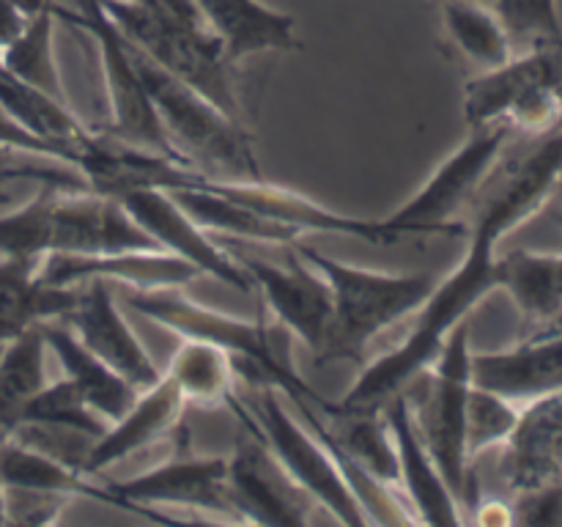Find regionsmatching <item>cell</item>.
<instances>
[{
	"instance_id": "1",
	"label": "cell",
	"mask_w": 562,
	"mask_h": 527,
	"mask_svg": "<svg viewBox=\"0 0 562 527\" xmlns=\"http://www.w3.org/2000/svg\"><path fill=\"white\" fill-rule=\"evenodd\" d=\"M562 184V126L543 135L536 152L488 198L472 225L464 258L448 278L437 280L431 296L415 313L409 335L393 351L362 368L349 393L338 399L344 410H382L404 393L417 373L442 351L448 335L467 322L472 307L499 289V239L536 217Z\"/></svg>"
},
{
	"instance_id": "2",
	"label": "cell",
	"mask_w": 562,
	"mask_h": 527,
	"mask_svg": "<svg viewBox=\"0 0 562 527\" xmlns=\"http://www.w3.org/2000/svg\"><path fill=\"white\" fill-rule=\"evenodd\" d=\"M126 305L143 318L162 327L173 329L181 338L209 340L228 351L236 362V373L247 379L250 388L280 390L291 401H311L327 410L333 401L322 399L300 373L294 371L289 346L291 333L278 327H269L267 322H250V318H236L231 313L214 311L190 300L181 291V285H162V289H130L126 291Z\"/></svg>"
},
{
	"instance_id": "3",
	"label": "cell",
	"mask_w": 562,
	"mask_h": 527,
	"mask_svg": "<svg viewBox=\"0 0 562 527\" xmlns=\"http://www.w3.org/2000/svg\"><path fill=\"white\" fill-rule=\"evenodd\" d=\"M294 250L313 264L333 289V333L318 366L360 362L368 346L384 329L420 311L437 285L431 272H379L338 261L305 242H294Z\"/></svg>"
},
{
	"instance_id": "4",
	"label": "cell",
	"mask_w": 562,
	"mask_h": 527,
	"mask_svg": "<svg viewBox=\"0 0 562 527\" xmlns=\"http://www.w3.org/2000/svg\"><path fill=\"white\" fill-rule=\"evenodd\" d=\"M472 393L470 324L461 322L445 340L437 360L417 373L404 390L412 421L437 461L439 472L459 497L461 508L470 505L472 464L467 459V404Z\"/></svg>"
},
{
	"instance_id": "5",
	"label": "cell",
	"mask_w": 562,
	"mask_h": 527,
	"mask_svg": "<svg viewBox=\"0 0 562 527\" xmlns=\"http://www.w3.org/2000/svg\"><path fill=\"white\" fill-rule=\"evenodd\" d=\"M132 55H135L140 80L165 132L176 143V148L190 159V165L195 168L209 165L217 170V176H228V179H261L256 148H252L250 132L245 130V121L231 119L212 99L170 77L135 47H132Z\"/></svg>"
},
{
	"instance_id": "6",
	"label": "cell",
	"mask_w": 562,
	"mask_h": 527,
	"mask_svg": "<svg viewBox=\"0 0 562 527\" xmlns=\"http://www.w3.org/2000/svg\"><path fill=\"white\" fill-rule=\"evenodd\" d=\"M99 3L137 53L146 55L170 77L212 99L231 119L245 121L236 66L231 64L223 44L209 27L165 20L132 0H99Z\"/></svg>"
},
{
	"instance_id": "7",
	"label": "cell",
	"mask_w": 562,
	"mask_h": 527,
	"mask_svg": "<svg viewBox=\"0 0 562 527\" xmlns=\"http://www.w3.org/2000/svg\"><path fill=\"white\" fill-rule=\"evenodd\" d=\"M470 130L508 124L514 132L549 135L562 126V38L530 44L508 64L464 82Z\"/></svg>"
},
{
	"instance_id": "8",
	"label": "cell",
	"mask_w": 562,
	"mask_h": 527,
	"mask_svg": "<svg viewBox=\"0 0 562 527\" xmlns=\"http://www.w3.org/2000/svg\"><path fill=\"white\" fill-rule=\"evenodd\" d=\"M55 16L86 31L93 38V44H97L110 110L108 132L104 135L124 143V146L143 148V152H151L159 154V157L190 165V159L170 141L157 110H154L151 97H148L146 86L140 80V71L135 66L132 44L115 27V22L110 20L102 3L99 0H77V11L60 9L55 3Z\"/></svg>"
},
{
	"instance_id": "9",
	"label": "cell",
	"mask_w": 562,
	"mask_h": 527,
	"mask_svg": "<svg viewBox=\"0 0 562 527\" xmlns=\"http://www.w3.org/2000/svg\"><path fill=\"white\" fill-rule=\"evenodd\" d=\"M252 390H256L258 399L250 406L236 399L231 412L239 415L241 423L263 439V445L272 450L278 464L316 500V505L327 508L340 525H368L360 503L355 500L351 489L346 486L329 450L324 448L322 439L311 431L305 421L300 423L285 410L280 390L267 388V384Z\"/></svg>"
},
{
	"instance_id": "10",
	"label": "cell",
	"mask_w": 562,
	"mask_h": 527,
	"mask_svg": "<svg viewBox=\"0 0 562 527\" xmlns=\"http://www.w3.org/2000/svg\"><path fill=\"white\" fill-rule=\"evenodd\" d=\"M514 137L508 124L477 126L464 143L434 170L426 184L393 214L382 217V225L395 242L406 236L426 234H461V223L456 217L470 203V198L481 190L483 181L503 159L505 146Z\"/></svg>"
},
{
	"instance_id": "11",
	"label": "cell",
	"mask_w": 562,
	"mask_h": 527,
	"mask_svg": "<svg viewBox=\"0 0 562 527\" xmlns=\"http://www.w3.org/2000/svg\"><path fill=\"white\" fill-rule=\"evenodd\" d=\"M113 198H119L121 206L151 236L159 250L181 258L190 267H195L198 272L212 274V278H217L228 289H236L239 294H250L252 280L239 264V258L234 253L223 250L212 239V234L201 228L168 190L132 187V190L115 192Z\"/></svg>"
},
{
	"instance_id": "12",
	"label": "cell",
	"mask_w": 562,
	"mask_h": 527,
	"mask_svg": "<svg viewBox=\"0 0 562 527\" xmlns=\"http://www.w3.org/2000/svg\"><path fill=\"white\" fill-rule=\"evenodd\" d=\"M236 258L250 274L252 289L261 291L263 302L272 307L280 327L289 329L291 338H300L316 355V362L322 360L333 333V289L327 278L296 250L289 253L285 267L245 253H236Z\"/></svg>"
},
{
	"instance_id": "13",
	"label": "cell",
	"mask_w": 562,
	"mask_h": 527,
	"mask_svg": "<svg viewBox=\"0 0 562 527\" xmlns=\"http://www.w3.org/2000/svg\"><path fill=\"white\" fill-rule=\"evenodd\" d=\"M228 494L236 522L269 527H305L316 508L256 431L228 456Z\"/></svg>"
},
{
	"instance_id": "14",
	"label": "cell",
	"mask_w": 562,
	"mask_h": 527,
	"mask_svg": "<svg viewBox=\"0 0 562 527\" xmlns=\"http://www.w3.org/2000/svg\"><path fill=\"white\" fill-rule=\"evenodd\" d=\"M108 486L115 497V508L173 505L236 519L228 494V456H176L130 481H113Z\"/></svg>"
},
{
	"instance_id": "15",
	"label": "cell",
	"mask_w": 562,
	"mask_h": 527,
	"mask_svg": "<svg viewBox=\"0 0 562 527\" xmlns=\"http://www.w3.org/2000/svg\"><path fill=\"white\" fill-rule=\"evenodd\" d=\"M80 285V302L60 322L69 324L77 338L99 360L108 362L119 377H124L137 393L154 388L162 379V373L154 366L151 355L140 344V338L126 324L124 313L115 305V296L110 291L108 280H88V283Z\"/></svg>"
},
{
	"instance_id": "16",
	"label": "cell",
	"mask_w": 562,
	"mask_h": 527,
	"mask_svg": "<svg viewBox=\"0 0 562 527\" xmlns=\"http://www.w3.org/2000/svg\"><path fill=\"white\" fill-rule=\"evenodd\" d=\"M472 382L519 406L562 393V335H532L505 351H472Z\"/></svg>"
},
{
	"instance_id": "17",
	"label": "cell",
	"mask_w": 562,
	"mask_h": 527,
	"mask_svg": "<svg viewBox=\"0 0 562 527\" xmlns=\"http://www.w3.org/2000/svg\"><path fill=\"white\" fill-rule=\"evenodd\" d=\"M198 274L181 258L165 250H124V253H49L42 261V278L49 285H80L88 280L130 285V289H162L184 285Z\"/></svg>"
},
{
	"instance_id": "18",
	"label": "cell",
	"mask_w": 562,
	"mask_h": 527,
	"mask_svg": "<svg viewBox=\"0 0 562 527\" xmlns=\"http://www.w3.org/2000/svg\"><path fill=\"white\" fill-rule=\"evenodd\" d=\"M398 453V486L415 505V519L423 525H461V503L428 453L404 393L382 406Z\"/></svg>"
},
{
	"instance_id": "19",
	"label": "cell",
	"mask_w": 562,
	"mask_h": 527,
	"mask_svg": "<svg viewBox=\"0 0 562 527\" xmlns=\"http://www.w3.org/2000/svg\"><path fill=\"white\" fill-rule=\"evenodd\" d=\"M499 478L508 494L562 478V393L521 406L519 423L503 445Z\"/></svg>"
},
{
	"instance_id": "20",
	"label": "cell",
	"mask_w": 562,
	"mask_h": 527,
	"mask_svg": "<svg viewBox=\"0 0 562 527\" xmlns=\"http://www.w3.org/2000/svg\"><path fill=\"white\" fill-rule=\"evenodd\" d=\"M184 406L176 384L162 373L154 388L137 393V399L119 421L110 423L104 434L88 442L80 459V470L88 475H102L115 461L159 442L165 434H173V428L179 426Z\"/></svg>"
},
{
	"instance_id": "21",
	"label": "cell",
	"mask_w": 562,
	"mask_h": 527,
	"mask_svg": "<svg viewBox=\"0 0 562 527\" xmlns=\"http://www.w3.org/2000/svg\"><path fill=\"white\" fill-rule=\"evenodd\" d=\"M195 5L234 66L252 55L302 47L296 16L263 0H195Z\"/></svg>"
},
{
	"instance_id": "22",
	"label": "cell",
	"mask_w": 562,
	"mask_h": 527,
	"mask_svg": "<svg viewBox=\"0 0 562 527\" xmlns=\"http://www.w3.org/2000/svg\"><path fill=\"white\" fill-rule=\"evenodd\" d=\"M44 258L0 256V338L44 322H60L80 302L82 285H49L42 278Z\"/></svg>"
},
{
	"instance_id": "23",
	"label": "cell",
	"mask_w": 562,
	"mask_h": 527,
	"mask_svg": "<svg viewBox=\"0 0 562 527\" xmlns=\"http://www.w3.org/2000/svg\"><path fill=\"white\" fill-rule=\"evenodd\" d=\"M0 483L5 492L31 494V497H91L115 505L110 486L93 483V475L69 464L60 456L38 448L22 437L0 439Z\"/></svg>"
},
{
	"instance_id": "24",
	"label": "cell",
	"mask_w": 562,
	"mask_h": 527,
	"mask_svg": "<svg viewBox=\"0 0 562 527\" xmlns=\"http://www.w3.org/2000/svg\"><path fill=\"white\" fill-rule=\"evenodd\" d=\"M0 104L16 124L25 126L38 141L49 143L66 162L82 170V159H86L97 132L82 124L80 115L66 104V99L33 88L31 82L20 80L0 66Z\"/></svg>"
},
{
	"instance_id": "25",
	"label": "cell",
	"mask_w": 562,
	"mask_h": 527,
	"mask_svg": "<svg viewBox=\"0 0 562 527\" xmlns=\"http://www.w3.org/2000/svg\"><path fill=\"white\" fill-rule=\"evenodd\" d=\"M42 333L47 349L58 357L66 379L80 390L88 406L108 423L119 421L137 399V390L124 377H119L108 362L99 360L66 322H44Z\"/></svg>"
},
{
	"instance_id": "26",
	"label": "cell",
	"mask_w": 562,
	"mask_h": 527,
	"mask_svg": "<svg viewBox=\"0 0 562 527\" xmlns=\"http://www.w3.org/2000/svg\"><path fill=\"white\" fill-rule=\"evenodd\" d=\"M499 289L510 294L527 322L549 324L562 313L560 253L514 250L499 256Z\"/></svg>"
},
{
	"instance_id": "27",
	"label": "cell",
	"mask_w": 562,
	"mask_h": 527,
	"mask_svg": "<svg viewBox=\"0 0 562 527\" xmlns=\"http://www.w3.org/2000/svg\"><path fill=\"white\" fill-rule=\"evenodd\" d=\"M168 192L181 203V209H184L201 228L209 231V234H223L234 236V239L263 242V245L283 247H291L294 242L302 239L300 231L289 228V225L278 223V220L263 217V214L252 212V209L241 206V203L228 201V198L217 195V192L203 190V187L184 184Z\"/></svg>"
},
{
	"instance_id": "28",
	"label": "cell",
	"mask_w": 562,
	"mask_h": 527,
	"mask_svg": "<svg viewBox=\"0 0 562 527\" xmlns=\"http://www.w3.org/2000/svg\"><path fill=\"white\" fill-rule=\"evenodd\" d=\"M165 377L176 384L184 404L228 406L231 410L236 401L239 373H236L234 357L209 340H181Z\"/></svg>"
},
{
	"instance_id": "29",
	"label": "cell",
	"mask_w": 562,
	"mask_h": 527,
	"mask_svg": "<svg viewBox=\"0 0 562 527\" xmlns=\"http://www.w3.org/2000/svg\"><path fill=\"white\" fill-rule=\"evenodd\" d=\"M47 351L42 324L5 340L0 355V439L20 431L27 401L47 384Z\"/></svg>"
},
{
	"instance_id": "30",
	"label": "cell",
	"mask_w": 562,
	"mask_h": 527,
	"mask_svg": "<svg viewBox=\"0 0 562 527\" xmlns=\"http://www.w3.org/2000/svg\"><path fill=\"white\" fill-rule=\"evenodd\" d=\"M442 25L448 33V42L481 66V71L497 69L514 58V38L508 27L503 25L497 11L488 3L477 0H445L442 3Z\"/></svg>"
},
{
	"instance_id": "31",
	"label": "cell",
	"mask_w": 562,
	"mask_h": 527,
	"mask_svg": "<svg viewBox=\"0 0 562 527\" xmlns=\"http://www.w3.org/2000/svg\"><path fill=\"white\" fill-rule=\"evenodd\" d=\"M38 190L82 192L91 181L77 165L38 154L0 148V209H14Z\"/></svg>"
},
{
	"instance_id": "32",
	"label": "cell",
	"mask_w": 562,
	"mask_h": 527,
	"mask_svg": "<svg viewBox=\"0 0 562 527\" xmlns=\"http://www.w3.org/2000/svg\"><path fill=\"white\" fill-rule=\"evenodd\" d=\"M55 5L31 14L27 25L20 36L0 49V66L9 69L20 80L31 82L33 88L66 99L64 80H60V66L55 58Z\"/></svg>"
},
{
	"instance_id": "33",
	"label": "cell",
	"mask_w": 562,
	"mask_h": 527,
	"mask_svg": "<svg viewBox=\"0 0 562 527\" xmlns=\"http://www.w3.org/2000/svg\"><path fill=\"white\" fill-rule=\"evenodd\" d=\"M22 426L42 428V431H75L86 439H97L110 423L99 417L82 399L80 390L64 377L58 382H47L27 401L22 412Z\"/></svg>"
},
{
	"instance_id": "34",
	"label": "cell",
	"mask_w": 562,
	"mask_h": 527,
	"mask_svg": "<svg viewBox=\"0 0 562 527\" xmlns=\"http://www.w3.org/2000/svg\"><path fill=\"white\" fill-rule=\"evenodd\" d=\"M521 406L472 382L467 404V459L472 461L492 448H503L519 423Z\"/></svg>"
},
{
	"instance_id": "35",
	"label": "cell",
	"mask_w": 562,
	"mask_h": 527,
	"mask_svg": "<svg viewBox=\"0 0 562 527\" xmlns=\"http://www.w3.org/2000/svg\"><path fill=\"white\" fill-rule=\"evenodd\" d=\"M492 9L508 27L514 44L530 47L549 38H562L558 0H494Z\"/></svg>"
},
{
	"instance_id": "36",
	"label": "cell",
	"mask_w": 562,
	"mask_h": 527,
	"mask_svg": "<svg viewBox=\"0 0 562 527\" xmlns=\"http://www.w3.org/2000/svg\"><path fill=\"white\" fill-rule=\"evenodd\" d=\"M516 525H562V478L530 492L510 494Z\"/></svg>"
},
{
	"instance_id": "37",
	"label": "cell",
	"mask_w": 562,
	"mask_h": 527,
	"mask_svg": "<svg viewBox=\"0 0 562 527\" xmlns=\"http://www.w3.org/2000/svg\"><path fill=\"white\" fill-rule=\"evenodd\" d=\"M0 148H11V152H25V154H38V157H53V159H64L60 152H55L49 143L38 141L36 135L25 130L22 124H16L9 113L0 104ZM66 162V159H64Z\"/></svg>"
},
{
	"instance_id": "38",
	"label": "cell",
	"mask_w": 562,
	"mask_h": 527,
	"mask_svg": "<svg viewBox=\"0 0 562 527\" xmlns=\"http://www.w3.org/2000/svg\"><path fill=\"white\" fill-rule=\"evenodd\" d=\"M27 20H31V14H25L20 5L11 3V0H0V49L9 47L20 36Z\"/></svg>"
},
{
	"instance_id": "39",
	"label": "cell",
	"mask_w": 562,
	"mask_h": 527,
	"mask_svg": "<svg viewBox=\"0 0 562 527\" xmlns=\"http://www.w3.org/2000/svg\"><path fill=\"white\" fill-rule=\"evenodd\" d=\"M472 505H477L475 519L481 522V525H510V522H514V514H510V500L488 497Z\"/></svg>"
},
{
	"instance_id": "40",
	"label": "cell",
	"mask_w": 562,
	"mask_h": 527,
	"mask_svg": "<svg viewBox=\"0 0 562 527\" xmlns=\"http://www.w3.org/2000/svg\"><path fill=\"white\" fill-rule=\"evenodd\" d=\"M11 3L20 5L25 14H36V11H44L49 9V5H55V0H11Z\"/></svg>"
},
{
	"instance_id": "41",
	"label": "cell",
	"mask_w": 562,
	"mask_h": 527,
	"mask_svg": "<svg viewBox=\"0 0 562 527\" xmlns=\"http://www.w3.org/2000/svg\"><path fill=\"white\" fill-rule=\"evenodd\" d=\"M532 335H562V313L549 324H543V327H538V333Z\"/></svg>"
},
{
	"instance_id": "42",
	"label": "cell",
	"mask_w": 562,
	"mask_h": 527,
	"mask_svg": "<svg viewBox=\"0 0 562 527\" xmlns=\"http://www.w3.org/2000/svg\"><path fill=\"white\" fill-rule=\"evenodd\" d=\"M9 522V500H5V486L0 483V525Z\"/></svg>"
},
{
	"instance_id": "43",
	"label": "cell",
	"mask_w": 562,
	"mask_h": 527,
	"mask_svg": "<svg viewBox=\"0 0 562 527\" xmlns=\"http://www.w3.org/2000/svg\"><path fill=\"white\" fill-rule=\"evenodd\" d=\"M3 346H5V338H0V355H3Z\"/></svg>"
},
{
	"instance_id": "44",
	"label": "cell",
	"mask_w": 562,
	"mask_h": 527,
	"mask_svg": "<svg viewBox=\"0 0 562 527\" xmlns=\"http://www.w3.org/2000/svg\"><path fill=\"white\" fill-rule=\"evenodd\" d=\"M477 3H488V5H492V3H494V0H477Z\"/></svg>"
}]
</instances>
